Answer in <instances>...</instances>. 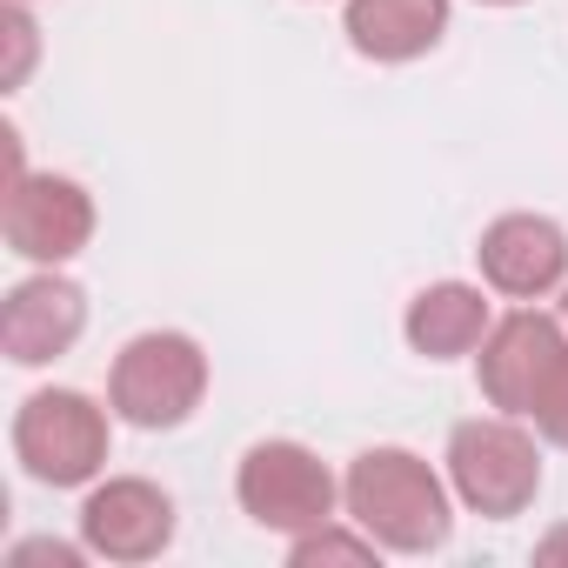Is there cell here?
<instances>
[{
    "mask_svg": "<svg viewBox=\"0 0 568 568\" xmlns=\"http://www.w3.org/2000/svg\"><path fill=\"white\" fill-rule=\"evenodd\" d=\"M342 501H348L355 528H368L395 555H435L448 541V528H455L442 475L422 455H408V448H368V455H355L348 481H342Z\"/></svg>",
    "mask_w": 568,
    "mask_h": 568,
    "instance_id": "6da1fadb",
    "label": "cell"
},
{
    "mask_svg": "<svg viewBox=\"0 0 568 568\" xmlns=\"http://www.w3.org/2000/svg\"><path fill=\"white\" fill-rule=\"evenodd\" d=\"M207 395V355L194 335H174V328H154V335H134L121 355H114V375H108V402L128 428H181Z\"/></svg>",
    "mask_w": 568,
    "mask_h": 568,
    "instance_id": "7a4b0ae2",
    "label": "cell"
},
{
    "mask_svg": "<svg viewBox=\"0 0 568 568\" xmlns=\"http://www.w3.org/2000/svg\"><path fill=\"white\" fill-rule=\"evenodd\" d=\"M14 455L48 488H81L108 468V415L81 388H41L14 415Z\"/></svg>",
    "mask_w": 568,
    "mask_h": 568,
    "instance_id": "3957f363",
    "label": "cell"
},
{
    "mask_svg": "<svg viewBox=\"0 0 568 568\" xmlns=\"http://www.w3.org/2000/svg\"><path fill=\"white\" fill-rule=\"evenodd\" d=\"M448 481L455 495L488 515V521H508L535 501L541 488V455H535V435L515 428V415H488V422H462L448 435Z\"/></svg>",
    "mask_w": 568,
    "mask_h": 568,
    "instance_id": "277c9868",
    "label": "cell"
},
{
    "mask_svg": "<svg viewBox=\"0 0 568 568\" xmlns=\"http://www.w3.org/2000/svg\"><path fill=\"white\" fill-rule=\"evenodd\" d=\"M234 495L274 535H308L335 521V475L302 442H254L234 468Z\"/></svg>",
    "mask_w": 568,
    "mask_h": 568,
    "instance_id": "5b68a950",
    "label": "cell"
},
{
    "mask_svg": "<svg viewBox=\"0 0 568 568\" xmlns=\"http://www.w3.org/2000/svg\"><path fill=\"white\" fill-rule=\"evenodd\" d=\"M0 227H8L14 254H28L41 267H61L94 241V201L68 174H14L8 201H0Z\"/></svg>",
    "mask_w": 568,
    "mask_h": 568,
    "instance_id": "8992f818",
    "label": "cell"
},
{
    "mask_svg": "<svg viewBox=\"0 0 568 568\" xmlns=\"http://www.w3.org/2000/svg\"><path fill=\"white\" fill-rule=\"evenodd\" d=\"M561 355H568L561 322L521 308V315L495 322L488 342H481V395L501 415H535V402H541V388H548V375H555Z\"/></svg>",
    "mask_w": 568,
    "mask_h": 568,
    "instance_id": "52a82bcc",
    "label": "cell"
},
{
    "mask_svg": "<svg viewBox=\"0 0 568 568\" xmlns=\"http://www.w3.org/2000/svg\"><path fill=\"white\" fill-rule=\"evenodd\" d=\"M81 541L108 561H154L174 541V501L141 475L101 481L81 508Z\"/></svg>",
    "mask_w": 568,
    "mask_h": 568,
    "instance_id": "ba28073f",
    "label": "cell"
},
{
    "mask_svg": "<svg viewBox=\"0 0 568 568\" xmlns=\"http://www.w3.org/2000/svg\"><path fill=\"white\" fill-rule=\"evenodd\" d=\"M475 261L488 274V288H501L515 302H541L548 288L568 281V234L548 214H501V221H488Z\"/></svg>",
    "mask_w": 568,
    "mask_h": 568,
    "instance_id": "9c48e42d",
    "label": "cell"
},
{
    "mask_svg": "<svg viewBox=\"0 0 568 568\" xmlns=\"http://www.w3.org/2000/svg\"><path fill=\"white\" fill-rule=\"evenodd\" d=\"M88 328V295L74 288L68 274H34L8 295L0 308V348L21 368H41V362H61Z\"/></svg>",
    "mask_w": 568,
    "mask_h": 568,
    "instance_id": "30bf717a",
    "label": "cell"
},
{
    "mask_svg": "<svg viewBox=\"0 0 568 568\" xmlns=\"http://www.w3.org/2000/svg\"><path fill=\"white\" fill-rule=\"evenodd\" d=\"M408 348L415 355H428V362H455V355H468V348H481L488 342V302H481V288H468V281H435V288H422L415 302H408Z\"/></svg>",
    "mask_w": 568,
    "mask_h": 568,
    "instance_id": "8fae6325",
    "label": "cell"
},
{
    "mask_svg": "<svg viewBox=\"0 0 568 568\" xmlns=\"http://www.w3.org/2000/svg\"><path fill=\"white\" fill-rule=\"evenodd\" d=\"M448 34V0H348V41L368 61H415Z\"/></svg>",
    "mask_w": 568,
    "mask_h": 568,
    "instance_id": "7c38bea8",
    "label": "cell"
},
{
    "mask_svg": "<svg viewBox=\"0 0 568 568\" xmlns=\"http://www.w3.org/2000/svg\"><path fill=\"white\" fill-rule=\"evenodd\" d=\"M375 535L362 528V535H342L335 521H322V528H308V535H295V548H288V561L295 568H315V561H375Z\"/></svg>",
    "mask_w": 568,
    "mask_h": 568,
    "instance_id": "4fadbf2b",
    "label": "cell"
},
{
    "mask_svg": "<svg viewBox=\"0 0 568 568\" xmlns=\"http://www.w3.org/2000/svg\"><path fill=\"white\" fill-rule=\"evenodd\" d=\"M0 34H8V68H0V81L21 88L28 68H34V21H28L21 0H8V14H0Z\"/></svg>",
    "mask_w": 568,
    "mask_h": 568,
    "instance_id": "5bb4252c",
    "label": "cell"
},
{
    "mask_svg": "<svg viewBox=\"0 0 568 568\" xmlns=\"http://www.w3.org/2000/svg\"><path fill=\"white\" fill-rule=\"evenodd\" d=\"M535 428H541L555 448H568V355L555 362V375H548V388H541V402H535Z\"/></svg>",
    "mask_w": 568,
    "mask_h": 568,
    "instance_id": "9a60e30c",
    "label": "cell"
},
{
    "mask_svg": "<svg viewBox=\"0 0 568 568\" xmlns=\"http://www.w3.org/2000/svg\"><path fill=\"white\" fill-rule=\"evenodd\" d=\"M14 561H54V568H74V561H81V548H68V541H21V548H14Z\"/></svg>",
    "mask_w": 568,
    "mask_h": 568,
    "instance_id": "2e32d148",
    "label": "cell"
},
{
    "mask_svg": "<svg viewBox=\"0 0 568 568\" xmlns=\"http://www.w3.org/2000/svg\"><path fill=\"white\" fill-rule=\"evenodd\" d=\"M561 555H568V528H555V535L541 541V561H561Z\"/></svg>",
    "mask_w": 568,
    "mask_h": 568,
    "instance_id": "e0dca14e",
    "label": "cell"
},
{
    "mask_svg": "<svg viewBox=\"0 0 568 568\" xmlns=\"http://www.w3.org/2000/svg\"><path fill=\"white\" fill-rule=\"evenodd\" d=\"M481 8H515V0H481Z\"/></svg>",
    "mask_w": 568,
    "mask_h": 568,
    "instance_id": "ac0fdd59",
    "label": "cell"
},
{
    "mask_svg": "<svg viewBox=\"0 0 568 568\" xmlns=\"http://www.w3.org/2000/svg\"><path fill=\"white\" fill-rule=\"evenodd\" d=\"M561 315H568V302H561Z\"/></svg>",
    "mask_w": 568,
    "mask_h": 568,
    "instance_id": "d6986e66",
    "label": "cell"
}]
</instances>
